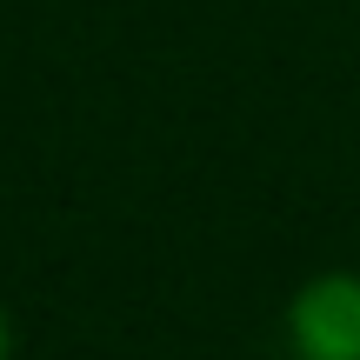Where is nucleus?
Segmentation results:
<instances>
[{
  "instance_id": "obj_1",
  "label": "nucleus",
  "mask_w": 360,
  "mask_h": 360,
  "mask_svg": "<svg viewBox=\"0 0 360 360\" xmlns=\"http://www.w3.org/2000/svg\"><path fill=\"white\" fill-rule=\"evenodd\" d=\"M287 354L294 360H360V267H321L287 294Z\"/></svg>"
},
{
  "instance_id": "obj_2",
  "label": "nucleus",
  "mask_w": 360,
  "mask_h": 360,
  "mask_svg": "<svg viewBox=\"0 0 360 360\" xmlns=\"http://www.w3.org/2000/svg\"><path fill=\"white\" fill-rule=\"evenodd\" d=\"M20 354V334H13V314H7V300H0V360H13Z\"/></svg>"
}]
</instances>
